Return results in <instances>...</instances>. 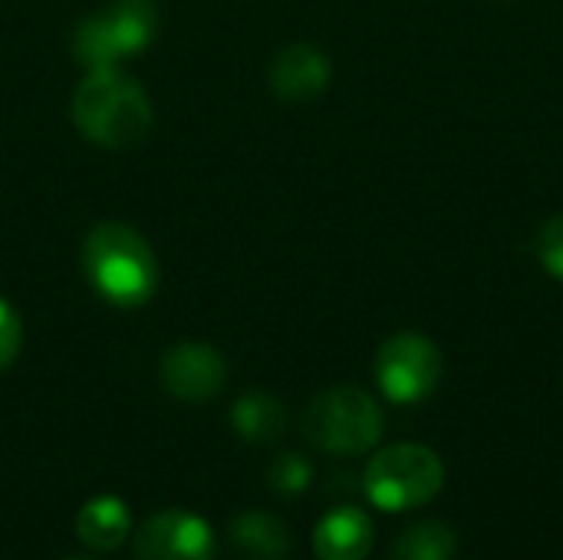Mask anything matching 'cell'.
Here are the masks:
<instances>
[{
	"label": "cell",
	"instance_id": "30bf717a",
	"mask_svg": "<svg viewBox=\"0 0 563 560\" xmlns=\"http://www.w3.org/2000/svg\"><path fill=\"white\" fill-rule=\"evenodd\" d=\"M376 541L373 518L353 505H340L320 518L313 528L317 560H366Z\"/></svg>",
	"mask_w": 563,
	"mask_h": 560
},
{
	"label": "cell",
	"instance_id": "2e32d148",
	"mask_svg": "<svg viewBox=\"0 0 563 560\" xmlns=\"http://www.w3.org/2000/svg\"><path fill=\"white\" fill-rule=\"evenodd\" d=\"M20 347H23V323L16 310L0 297V373L13 366V360L20 356Z\"/></svg>",
	"mask_w": 563,
	"mask_h": 560
},
{
	"label": "cell",
	"instance_id": "6da1fadb",
	"mask_svg": "<svg viewBox=\"0 0 563 560\" xmlns=\"http://www.w3.org/2000/svg\"><path fill=\"white\" fill-rule=\"evenodd\" d=\"M76 129L102 149H135L155 125L148 92L119 66L89 69L73 92Z\"/></svg>",
	"mask_w": 563,
	"mask_h": 560
},
{
	"label": "cell",
	"instance_id": "8fae6325",
	"mask_svg": "<svg viewBox=\"0 0 563 560\" xmlns=\"http://www.w3.org/2000/svg\"><path fill=\"white\" fill-rule=\"evenodd\" d=\"M228 541L244 560H284L294 551V535L274 512H241L228 525Z\"/></svg>",
	"mask_w": 563,
	"mask_h": 560
},
{
	"label": "cell",
	"instance_id": "52a82bcc",
	"mask_svg": "<svg viewBox=\"0 0 563 560\" xmlns=\"http://www.w3.org/2000/svg\"><path fill=\"white\" fill-rule=\"evenodd\" d=\"M135 560H214V535L195 512H158L132 538Z\"/></svg>",
	"mask_w": 563,
	"mask_h": 560
},
{
	"label": "cell",
	"instance_id": "4fadbf2b",
	"mask_svg": "<svg viewBox=\"0 0 563 560\" xmlns=\"http://www.w3.org/2000/svg\"><path fill=\"white\" fill-rule=\"evenodd\" d=\"M231 426L251 446H274L287 432V409L271 393H247L231 406Z\"/></svg>",
	"mask_w": 563,
	"mask_h": 560
},
{
	"label": "cell",
	"instance_id": "7c38bea8",
	"mask_svg": "<svg viewBox=\"0 0 563 560\" xmlns=\"http://www.w3.org/2000/svg\"><path fill=\"white\" fill-rule=\"evenodd\" d=\"M132 535V512L115 495H99L86 502L76 515V538L89 551H115Z\"/></svg>",
	"mask_w": 563,
	"mask_h": 560
},
{
	"label": "cell",
	"instance_id": "277c9868",
	"mask_svg": "<svg viewBox=\"0 0 563 560\" xmlns=\"http://www.w3.org/2000/svg\"><path fill=\"white\" fill-rule=\"evenodd\" d=\"M303 436L330 455H363L383 439V409L360 386H333L310 399Z\"/></svg>",
	"mask_w": 563,
	"mask_h": 560
},
{
	"label": "cell",
	"instance_id": "e0dca14e",
	"mask_svg": "<svg viewBox=\"0 0 563 560\" xmlns=\"http://www.w3.org/2000/svg\"><path fill=\"white\" fill-rule=\"evenodd\" d=\"M538 257L541 264L563 281V215H554L538 234Z\"/></svg>",
	"mask_w": 563,
	"mask_h": 560
},
{
	"label": "cell",
	"instance_id": "9c48e42d",
	"mask_svg": "<svg viewBox=\"0 0 563 560\" xmlns=\"http://www.w3.org/2000/svg\"><path fill=\"white\" fill-rule=\"evenodd\" d=\"M333 66L330 56L313 46V43H290L284 46L274 63H271V89L274 96H280L284 102H307L317 99L327 86H330Z\"/></svg>",
	"mask_w": 563,
	"mask_h": 560
},
{
	"label": "cell",
	"instance_id": "7a4b0ae2",
	"mask_svg": "<svg viewBox=\"0 0 563 560\" xmlns=\"http://www.w3.org/2000/svg\"><path fill=\"white\" fill-rule=\"evenodd\" d=\"M79 261L92 290L115 307H142L158 290V257L129 224H96L82 241Z\"/></svg>",
	"mask_w": 563,
	"mask_h": 560
},
{
	"label": "cell",
	"instance_id": "ac0fdd59",
	"mask_svg": "<svg viewBox=\"0 0 563 560\" xmlns=\"http://www.w3.org/2000/svg\"><path fill=\"white\" fill-rule=\"evenodd\" d=\"M66 560H79V558H66Z\"/></svg>",
	"mask_w": 563,
	"mask_h": 560
},
{
	"label": "cell",
	"instance_id": "8992f818",
	"mask_svg": "<svg viewBox=\"0 0 563 560\" xmlns=\"http://www.w3.org/2000/svg\"><path fill=\"white\" fill-rule=\"evenodd\" d=\"M376 383L386 399L412 406L429 399L442 383V353L422 333H396L376 353Z\"/></svg>",
	"mask_w": 563,
	"mask_h": 560
},
{
	"label": "cell",
	"instance_id": "5bb4252c",
	"mask_svg": "<svg viewBox=\"0 0 563 560\" xmlns=\"http://www.w3.org/2000/svg\"><path fill=\"white\" fill-rule=\"evenodd\" d=\"M459 535L445 521H419L396 538L393 560H455L459 558Z\"/></svg>",
	"mask_w": 563,
	"mask_h": 560
},
{
	"label": "cell",
	"instance_id": "5b68a950",
	"mask_svg": "<svg viewBox=\"0 0 563 560\" xmlns=\"http://www.w3.org/2000/svg\"><path fill=\"white\" fill-rule=\"evenodd\" d=\"M158 23L162 17L155 0H109L76 26L73 56L86 69L119 66L125 56L142 53L158 36Z\"/></svg>",
	"mask_w": 563,
	"mask_h": 560
},
{
	"label": "cell",
	"instance_id": "3957f363",
	"mask_svg": "<svg viewBox=\"0 0 563 560\" xmlns=\"http://www.w3.org/2000/svg\"><path fill=\"white\" fill-rule=\"evenodd\" d=\"M445 488V462L435 449L399 442L376 452L363 472L366 498L383 512H412L439 498Z\"/></svg>",
	"mask_w": 563,
	"mask_h": 560
},
{
	"label": "cell",
	"instance_id": "9a60e30c",
	"mask_svg": "<svg viewBox=\"0 0 563 560\" xmlns=\"http://www.w3.org/2000/svg\"><path fill=\"white\" fill-rule=\"evenodd\" d=\"M313 482V465L300 452H284L267 469V485L280 498H300Z\"/></svg>",
	"mask_w": 563,
	"mask_h": 560
},
{
	"label": "cell",
	"instance_id": "ba28073f",
	"mask_svg": "<svg viewBox=\"0 0 563 560\" xmlns=\"http://www.w3.org/2000/svg\"><path fill=\"white\" fill-rule=\"evenodd\" d=\"M162 386L181 403H208L228 383L224 356L208 343H175L158 366Z\"/></svg>",
	"mask_w": 563,
	"mask_h": 560
}]
</instances>
